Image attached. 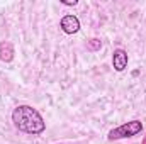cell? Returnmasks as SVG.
<instances>
[{
	"instance_id": "cell-1",
	"label": "cell",
	"mask_w": 146,
	"mask_h": 144,
	"mask_svg": "<svg viewBox=\"0 0 146 144\" xmlns=\"http://www.w3.org/2000/svg\"><path fill=\"white\" fill-rule=\"evenodd\" d=\"M12 122H14V126L21 132L33 134V136L42 134L44 129H46L44 119L41 117V114L37 112L36 108L31 107V105H19V107L14 108Z\"/></svg>"
},
{
	"instance_id": "cell-2",
	"label": "cell",
	"mask_w": 146,
	"mask_h": 144,
	"mask_svg": "<svg viewBox=\"0 0 146 144\" xmlns=\"http://www.w3.org/2000/svg\"><path fill=\"white\" fill-rule=\"evenodd\" d=\"M141 131H143V122H141V120H131V122H126V124H122V126L112 129L107 137H109L110 141H117V139L138 136Z\"/></svg>"
},
{
	"instance_id": "cell-3",
	"label": "cell",
	"mask_w": 146,
	"mask_h": 144,
	"mask_svg": "<svg viewBox=\"0 0 146 144\" xmlns=\"http://www.w3.org/2000/svg\"><path fill=\"white\" fill-rule=\"evenodd\" d=\"M60 27L65 34H75L80 31V20L76 15H65L60 22Z\"/></svg>"
},
{
	"instance_id": "cell-4",
	"label": "cell",
	"mask_w": 146,
	"mask_h": 144,
	"mask_svg": "<svg viewBox=\"0 0 146 144\" xmlns=\"http://www.w3.org/2000/svg\"><path fill=\"white\" fill-rule=\"evenodd\" d=\"M112 66L115 71H124L127 68V53L124 49H115L112 53Z\"/></svg>"
},
{
	"instance_id": "cell-5",
	"label": "cell",
	"mask_w": 146,
	"mask_h": 144,
	"mask_svg": "<svg viewBox=\"0 0 146 144\" xmlns=\"http://www.w3.org/2000/svg\"><path fill=\"white\" fill-rule=\"evenodd\" d=\"M0 59L3 63H10L14 59V46L9 41L0 42Z\"/></svg>"
},
{
	"instance_id": "cell-6",
	"label": "cell",
	"mask_w": 146,
	"mask_h": 144,
	"mask_svg": "<svg viewBox=\"0 0 146 144\" xmlns=\"http://www.w3.org/2000/svg\"><path fill=\"white\" fill-rule=\"evenodd\" d=\"M100 48H102V41L100 39H90L87 42V49L88 51H99Z\"/></svg>"
},
{
	"instance_id": "cell-7",
	"label": "cell",
	"mask_w": 146,
	"mask_h": 144,
	"mask_svg": "<svg viewBox=\"0 0 146 144\" xmlns=\"http://www.w3.org/2000/svg\"><path fill=\"white\" fill-rule=\"evenodd\" d=\"M61 3H63V5H76L78 2H76V0H73V2H66V0H61Z\"/></svg>"
}]
</instances>
